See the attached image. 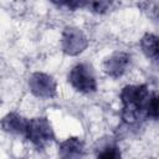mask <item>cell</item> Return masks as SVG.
I'll return each instance as SVG.
<instances>
[{"mask_svg": "<svg viewBox=\"0 0 159 159\" xmlns=\"http://www.w3.org/2000/svg\"><path fill=\"white\" fill-rule=\"evenodd\" d=\"M58 6H63L68 10H76L78 7H84L87 1H78V0H72V1H60V2H55Z\"/></svg>", "mask_w": 159, "mask_h": 159, "instance_id": "cell-13", "label": "cell"}, {"mask_svg": "<svg viewBox=\"0 0 159 159\" xmlns=\"http://www.w3.org/2000/svg\"><path fill=\"white\" fill-rule=\"evenodd\" d=\"M147 117L158 119V96L157 93H152L147 108Z\"/></svg>", "mask_w": 159, "mask_h": 159, "instance_id": "cell-11", "label": "cell"}, {"mask_svg": "<svg viewBox=\"0 0 159 159\" xmlns=\"http://www.w3.org/2000/svg\"><path fill=\"white\" fill-rule=\"evenodd\" d=\"M129 65H130V55L124 51H117L104 60L103 70L108 76L113 78H118L127 72Z\"/></svg>", "mask_w": 159, "mask_h": 159, "instance_id": "cell-6", "label": "cell"}, {"mask_svg": "<svg viewBox=\"0 0 159 159\" xmlns=\"http://www.w3.org/2000/svg\"><path fill=\"white\" fill-rule=\"evenodd\" d=\"M97 159H122L120 149L116 144H108L98 152Z\"/></svg>", "mask_w": 159, "mask_h": 159, "instance_id": "cell-10", "label": "cell"}, {"mask_svg": "<svg viewBox=\"0 0 159 159\" xmlns=\"http://www.w3.org/2000/svg\"><path fill=\"white\" fill-rule=\"evenodd\" d=\"M140 47H142V51L144 52V55L148 58H152V60L158 58L159 50H158V37H157V35L147 32L140 39Z\"/></svg>", "mask_w": 159, "mask_h": 159, "instance_id": "cell-9", "label": "cell"}, {"mask_svg": "<svg viewBox=\"0 0 159 159\" xmlns=\"http://www.w3.org/2000/svg\"><path fill=\"white\" fill-rule=\"evenodd\" d=\"M24 137L37 149H43L55 139V133L50 120L46 117H36L27 120Z\"/></svg>", "mask_w": 159, "mask_h": 159, "instance_id": "cell-2", "label": "cell"}, {"mask_svg": "<svg viewBox=\"0 0 159 159\" xmlns=\"http://www.w3.org/2000/svg\"><path fill=\"white\" fill-rule=\"evenodd\" d=\"M150 92L147 84H128L120 92L122 101V119L125 123L133 124L147 117V108L150 98Z\"/></svg>", "mask_w": 159, "mask_h": 159, "instance_id": "cell-1", "label": "cell"}, {"mask_svg": "<svg viewBox=\"0 0 159 159\" xmlns=\"http://www.w3.org/2000/svg\"><path fill=\"white\" fill-rule=\"evenodd\" d=\"M112 2L109 1H89L86 4V6L88 9H91V11L97 12V14H103L108 10V7L111 6Z\"/></svg>", "mask_w": 159, "mask_h": 159, "instance_id": "cell-12", "label": "cell"}, {"mask_svg": "<svg viewBox=\"0 0 159 159\" xmlns=\"http://www.w3.org/2000/svg\"><path fill=\"white\" fill-rule=\"evenodd\" d=\"M88 46V39L86 34L75 26H66L61 37L62 51L68 56H77L83 52Z\"/></svg>", "mask_w": 159, "mask_h": 159, "instance_id": "cell-4", "label": "cell"}, {"mask_svg": "<svg viewBox=\"0 0 159 159\" xmlns=\"http://www.w3.org/2000/svg\"><path fill=\"white\" fill-rule=\"evenodd\" d=\"M68 82L81 93H92L97 89V81L92 67L88 63H77L68 73Z\"/></svg>", "mask_w": 159, "mask_h": 159, "instance_id": "cell-3", "label": "cell"}, {"mask_svg": "<svg viewBox=\"0 0 159 159\" xmlns=\"http://www.w3.org/2000/svg\"><path fill=\"white\" fill-rule=\"evenodd\" d=\"M27 120L26 118H24L22 116L11 112L7 113L0 122L1 128L10 134H15V135H25L26 132V127H27Z\"/></svg>", "mask_w": 159, "mask_h": 159, "instance_id": "cell-8", "label": "cell"}, {"mask_svg": "<svg viewBox=\"0 0 159 159\" xmlns=\"http://www.w3.org/2000/svg\"><path fill=\"white\" fill-rule=\"evenodd\" d=\"M30 92L41 99H50L56 96L57 84L52 76L43 72H34L29 77Z\"/></svg>", "mask_w": 159, "mask_h": 159, "instance_id": "cell-5", "label": "cell"}, {"mask_svg": "<svg viewBox=\"0 0 159 159\" xmlns=\"http://www.w3.org/2000/svg\"><path fill=\"white\" fill-rule=\"evenodd\" d=\"M83 155H84V143L77 137L67 138L58 145L60 159H81Z\"/></svg>", "mask_w": 159, "mask_h": 159, "instance_id": "cell-7", "label": "cell"}]
</instances>
